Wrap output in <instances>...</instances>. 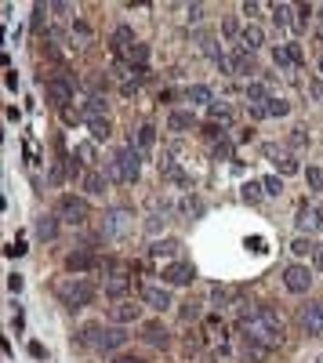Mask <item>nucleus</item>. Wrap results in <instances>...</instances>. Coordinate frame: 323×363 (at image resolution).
Instances as JSON below:
<instances>
[{"label":"nucleus","mask_w":323,"mask_h":363,"mask_svg":"<svg viewBox=\"0 0 323 363\" xmlns=\"http://www.w3.org/2000/svg\"><path fill=\"white\" fill-rule=\"evenodd\" d=\"M232 149H236L232 138H218L214 142V160H232Z\"/></svg>","instance_id":"39"},{"label":"nucleus","mask_w":323,"mask_h":363,"mask_svg":"<svg viewBox=\"0 0 323 363\" xmlns=\"http://www.w3.org/2000/svg\"><path fill=\"white\" fill-rule=\"evenodd\" d=\"M142 338H146L153 349H167L171 345V331H167L160 320H149V323H142Z\"/></svg>","instance_id":"15"},{"label":"nucleus","mask_w":323,"mask_h":363,"mask_svg":"<svg viewBox=\"0 0 323 363\" xmlns=\"http://www.w3.org/2000/svg\"><path fill=\"white\" fill-rule=\"evenodd\" d=\"M87 131H91V142H109L113 138V124L109 120H87Z\"/></svg>","instance_id":"35"},{"label":"nucleus","mask_w":323,"mask_h":363,"mask_svg":"<svg viewBox=\"0 0 323 363\" xmlns=\"http://www.w3.org/2000/svg\"><path fill=\"white\" fill-rule=\"evenodd\" d=\"M316 363H323V356H320V360H316Z\"/></svg>","instance_id":"59"},{"label":"nucleus","mask_w":323,"mask_h":363,"mask_svg":"<svg viewBox=\"0 0 323 363\" xmlns=\"http://www.w3.org/2000/svg\"><path fill=\"white\" fill-rule=\"evenodd\" d=\"M316 11H320V19H323V4H320V8H316Z\"/></svg>","instance_id":"58"},{"label":"nucleus","mask_w":323,"mask_h":363,"mask_svg":"<svg viewBox=\"0 0 323 363\" xmlns=\"http://www.w3.org/2000/svg\"><path fill=\"white\" fill-rule=\"evenodd\" d=\"M305 182H309V189H313V192H323V167H309Z\"/></svg>","instance_id":"42"},{"label":"nucleus","mask_w":323,"mask_h":363,"mask_svg":"<svg viewBox=\"0 0 323 363\" xmlns=\"http://www.w3.org/2000/svg\"><path fill=\"white\" fill-rule=\"evenodd\" d=\"M73 76H66V73H62V76H51V80L44 84V91H47V102H51V106H58V109H66L69 106V102H73Z\"/></svg>","instance_id":"8"},{"label":"nucleus","mask_w":323,"mask_h":363,"mask_svg":"<svg viewBox=\"0 0 323 363\" xmlns=\"http://www.w3.org/2000/svg\"><path fill=\"white\" fill-rule=\"evenodd\" d=\"M80 189L87 192V197H102V192L109 189V178L102 175V171H84L80 175Z\"/></svg>","instance_id":"21"},{"label":"nucleus","mask_w":323,"mask_h":363,"mask_svg":"<svg viewBox=\"0 0 323 363\" xmlns=\"http://www.w3.org/2000/svg\"><path fill=\"white\" fill-rule=\"evenodd\" d=\"M142 160H146V157H142V153L131 146V142H127V146L116 153V164H120L124 182H138V178H142Z\"/></svg>","instance_id":"10"},{"label":"nucleus","mask_w":323,"mask_h":363,"mask_svg":"<svg viewBox=\"0 0 323 363\" xmlns=\"http://www.w3.org/2000/svg\"><path fill=\"white\" fill-rule=\"evenodd\" d=\"M192 280H197V265L186 262V258L164 265V283H167V287H189Z\"/></svg>","instance_id":"9"},{"label":"nucleus","mask_w":323,"mask_h":363,"mask_svg":"<svg viewBox=\"0 0 323 363\" xmlns=\"http://www.w3.org/2000/svg\"><path fill=\"white\" fill-rule=\"evenodd\" d=\"M262 197H265L262 182H247V186H243V200H247V204H258Z\"/></svg>","instance_id":"41"},{"label":"nucleus","mask_w":323,"mask_h":363,"mask_svg":"<svg viewBox=\"0 0 323 363\" xmlns=\"http://www.w3.org/2000/svg\"><path fill=\"white\" fill-rule=\"evenodd\" d=\"M313 265L323 272V243H316V251H313Z\"/></svg>","instance_id":"56"},{"label":"nucleus","mask_w":323,"mask_h":363,"mask_svg":"<svg viewBox=\"0 0 323 363\" xmlns=\"http://www.w3.org/2000/svg\"><path fill=\"white\" fill-rule=\"evenodd\" d=\"M131 146L142 153V157H146V153L157 146V127H153V124H142V127H138V135H131Z\"/></svg>","instance_id":"26"},{"label":"nucleus","mask_w":323,"mask_h":363,"mask_svg":"<svg viewBox=\"0 0 323 363\" xmlns=\"http://www.w3.org/2000/svg\"><path fill=\"white\" fill-rule=\"evenodd\" d=\"M178 211H182L186 218H200V214H203V200H200V197H192V192H186L182 204H178Z\"/></svg>","instance_id":"34"},{"label":"nucleus","mask_w":323,"mask_h":363,"mask_svg":"<svg viewBox=\"0 0 323 363\" xmlns=\"http://www.w3.org/2000/svg\"><path fill=\"white\" fill-rule=\"evenodd\" d=\"M135 44V30L131 25H116L113 30V36H109V47H113V55H120L124 58V51Z\"/></svg>","instance_id":"24"},{"label":"nucleus","mask_w":323,"mask_h":363,"mask_svg":"<svg viewBox=\"0 0 323 363\" xmlns=\"http://www.w3.org/2000/svg\"><path fill=\"white\" fill-rule=\"evenodd\" d=\"M197 127V113L192 109H175L171 116H167V131H175V135H186Z\"/></svg>","instance_id":"19"},{"label":"nucleus","mask_w":323,"mask_h":363,"mask_svg":"<svg viewBox=\"0 0 323 363\" xmlns=\"http://www.w3.org/2000/svg\"><path fill=\"white\" fill-rule=\"evenodd\" d=\"M222 30H225L229 36H236V33H243V30H240V22H236V19H225V25H222Z\"/></svg>","instance_id":"51"},{"label":"nucleus","mask_w":323,"mask_h":363,"mask_svg":"<svg viewBox=\"0 0 323 363\" xmlns=\"http://www.w3.org/2000/svg\"><path fill=\"white\" fill-rule=\"evenodd\" d=\"M142 320V305H135V302H116V305H109V323H116V327H124V323H138Z\"/></svg>","instance_id":"14"},{"label":"nucleus","mask_w":323,"mask_h":363,"mask_svg":"<svg viewBox=\"0 0 323 363\" xmlns=\"http://www.w3.org/2000/svg\"><path fill=\"white\" fill-rule=\"evenodd\" d=\"M30 356H33V360H44L47 353H44V345H41V342H30Z\"/></svg>","instance_id":"53"},{"label":"nucleus","mask_w":323,"mask_h":363,"mask_svg":"<svg viewBox=\"0 0 323 363\" xmlns=\"http://www.w3.org/2000/svg\"><path fill=\"white\" fill-rule=\"evenodd\" d=\"M44 15H47V8L36 4V8H33V30H36V33H44Z\"/></svg>","instance_id":"47"},{"label":"nucleus","mask_w":323,"mask_h":363,"mask_svg":"<svg viewBox=\"0 0 323 363\" xmlns=\"http://www.w3.org/2000/svg\"><path fill=\"white\" fill-rule=\"evenodd\" d=\"M106 178H109V182H124V175H120V164H116V157H109V160H106Z\"/></svg>","instance_id":"46"},{"label":"nucleus","mask_w":323,"mask_h":363,"mask_svg":"<svg viewBox=\"0 0 323 363\" xmlns=\"http://www.w3.org/2000/svg\"><path fill=\"white\" fill-rule=\"evenodd\" d=\"M80 116H84V113H76L73 106H66V109H62V120H66V124H76Z\"/></svg>","instance_id":"50"},{"label":"nucleus","mask_w":323,"mask_h":363,"mask_svg":"<svg viewBox=\"0 0 323 363\" xmlns=\"http://www.w3.org/2000/svg\"><path fill=\"white\" fill-rule=\"evenodd\" d=\"M200 316H203V305H200V302H186V305H182V320H186V323L200 320Z\"/></svg>","instance_id":"44"},{"label":"nucleus","mask_w":323,"mask_h":363,"mask_svg":"<svg viewBox=\"0 0 323 363\" xmlns=\"http://www.w3.org/2000/svg\"><path fill=\"white\" fill-rule=\"evenodd\" d=\"M269 157H273V164H276V171H280V175H298V171H302L298 160H294L291 153H280L276 146H269Z\"/></svg>","instance_id":"30"},{"label":"nucleus","mask_w":323,"mask_h":363,"mask_svg":"<svg viewBox=\"0 0 323 363\" xmlns=\"http://www.w3.org/2000/svg\"><path fill=\"white\" fill-rule=\"evenodd\" d=\"M262 189H265V197H280V192H283V178H280V175L262 178Z\"/></svg>","instance_id":"40"},{"label":"nucleus","mask_w":323,"mask_h":363,"mask_svg":"<svg viewBox=\"0 0 323 363\" xmlns=\"http://www.w3.org/2000/svg\"><path fill=\"white\" fill-rule=\"evenodd\" d=\"M229 66H232V76H254V73H258L254 55H251V51H243V47L229 58Z\"/></svg>","instance_id":"23"},{"label":"nucleus","mask_w":323,"mask_h":363,"mask_svg":"<svg viewBox=\"0 0 323 363\" xmlns=\"http://www.w3.org/2000/svg\"><path fill=\"white\" fill-rule=\"evenodd\" d=\"M160 175H164L167 182H175V186H182V189H189V186H192V178H189V175H186L175 160H160Z\"/></svg>","instance_id":"28"},{"label":"nucleus","mask_w":323,"mask_h":363,"mask_svg":"<svg viewBox=\"0 0 323 363\" xmlns=\"http://www.w3.org/2000/svg\"><path fill=\"white\" fill-rule=\"evenodd\" d=\"M320 76H323V55H320Z\"/></svg>","instance_id":"57"},{"label":"nucleus","mask_w":323,"mask_h":363,"mask_svg":"<svg viewBox=\"0 0 323 363\" xmlns=\"http://www.w3.org/2000/svg\"><path fill=\"white\" fill-rule=\"evenodd\" d=\"M258 11H262V4H254V0H247V4H243V15H247V19H254Z\"/></svg>","instance_id":"54"},{"label":"nucleus","mask_w":323,"mask_h":363,"mask_svg":"<svg viewBox=\"0 0 323 363\" xmlns=\"http://www.w3.org/2000/svg\"><path fill=\"white\" fill-rule=\"evenodd\" d=\"M203 19V4H189V22H200Z\"/></svg>","instance_id":"52"},{"label":"nucleus","mask_w":323,"mask_h":363,"mask_svg":"<svg viewBox=\"0 0 323 363\" xmlns=\"http://www.w3.org/2000/svg\"><path fill=\"white\" fill-rule=\"evenodd\" d=\"M236 287H225V283H214L211 287V302H214V309H229V305H240L236 302Z\"/></svg>","instance_id":"29"},{"label":"nucleus","mask_w":323,"mask_h":363,"mask_svg":"<svg viewBox=\"0 0 323 363\" xmlns=\"http://www.w3.org/2000/svg\"><path fill=\"white\" fill-rule=\"evenodd\" d=\"M262 44H265V33H262V25L247 22V25H243V33H240V47H243V51H251V55H254V51L262 47Z\"/></svg>","instance_id":"25"},{"label":"nucleus","mask_w":323,"mask_h":363,"mask_svg":"<svg viewBox=\"0 0 323 363\" xmlns=\"http://www.w3.org/2000/svg\"><path fill=\"white\" fill-rule=\"evenodd\" d=\"M208 113H211V120H214V124H222V127H229L232 120H236V113H232L229 102H211Z\"/></svg>","instance_id":"31"},{"label":"nucleus","mask_w":323,"mask_h":363,"mask_svg":"<svg viewBox=\"0 0 323 363\" xmlns=\"http://www.w3.org/2000/svg\"><path fill=\"white\" fill-rule=\"evenodd\" d=\"M291 251H294V254H313V251H316V243H313V240H305V236H298V240L291 243Z\"/></svg>","instance_id":"45"},{"label":"nucleus","mask_w":323,"mask_h":363,"mask_svg":"<svg viewBox=\"0 0 323 363\" xmlns=\"http://www.w3.org/2000/svg\"><path fill=\"white\" fill-rule=\"evenodd\" d=\"M294 15H298V8H294V4H273V22L280 25V30H302Z\"/></svg>","instance_id":"22"},{"label":"nucleus","mask_w":323,"mask_h":363,"mask_svg":"<svg viewBox=\"0 0 323 363\" xmlns=\"http://www.w3.org/2000/svg\"><path fill=\"white\" fill-rule=\"evenodd\" d=\"M25 251H30V248H25V240H22V236H19L15 243H11V248H4V254H8V258H22Z\"/></svg>","instance_id":"48"},{"label":"nucleus","mask_w":323,"mask_h":363,"mask_svg":"<svg viewBox=\"0 0 323 363\" xmlns=\"http://www.w3.org/2000/svg\"><path fill=\"white\" fill-rule=\"evenodd\" d=\"M113 363H149V360H142V356H131V353H124V356H116Z\"/></svg>","instance_id":"55"},{"label":"nucleus","mask_w":323,"mask_h":363,"mask_svg":"<svg viewBox=\"0 0 323 363\" xmlns=\"http://www.w3.org/2000/svg\"><path fill=\"white\" fill-rule=\"evenodd\" d=\"M283 283H287L291 294H305L309 287H313V272H309L305 265H287L283 269Z\"/></svg>","instance_id":"13"},{"label":"nucleus","mask_w":323,"mask_h":363,"mask_svg":"<svg viewBox=\"0 0 323 363\" xmlns=\"http://www.w3.org/2000/svg\"><path fill=\"white\" fill-rule=\"evenodd\" d=\"M265 106V120H273V116H287L291 113V102L287 98H269V102H262Z\"/></svg>","instance_id":"36"},{"label":"nucleus","mask_w":323,"mask_h":363,"mask_svg":"<svg viewBox=\"0 0 323 363\" xmlns=\"http://www.w3.org/2000/svg\"><path fill=\"white\" fill-rule=\"evenodd\" d=\"M124 58H127V66H146V62H149V44L135 41L131 47L124 51Z\"/></svg>","instance_id":"32"},{"label":"nucleus","mask_w":323,"mask_h":363,"mask_svg":"<svg viewBox=\"0 0 323 363\" xmlns=\"http://www.w3.org/2000/svg\"><path fill=\"white\" fill-rule=\"evenodd\" d=\"M240 331H243V342L265 349V353H273V349L283 345V320L273 305H258V313L251 320H243Z\"/></svg>","instance_id":"1"},{"label":"nucleus","mask_w":323,"mask_h":363,"mask_svg":"<svg viewBox=\"0 0 323 363\" xmlns=\"http://www.w3.org/2000/svg\"><path fill=\"white\" fill-rule=\"evenodd\" d=\"M131 272L127 269H113L106 262V280H102V291H106V298H113V302H124V294L131 291Z\"/></svg>","instance_id":"6"},{"label":"nucleus","mask_w":323,"mask_h":363,"mask_svg":"<svg viewBox=\"0 0 323 363\" xmlns=\"http://www.w3.org/2000/svg\"><path fill=\"white\" fill-rule=\"evenodd\" d=\"M95 283L87 280V276H62V280H55V298L66 309H87L95 302Z\"/></svg>","instance_id":"2"},{"label":"nucleus","mask_w":323,"mask_h":363,"mask_svg":"<svg viewBox=\"0 0 323 363\" xmlns=\"http://www.w3.org/2000/svg\"><path fill=\"white\" fill-rule=\"evenodd\" d=\"M91 269H106V262H102L91 248H80V251L66 254V272L69 276H84V272H91Z\"/></svg>","instance_id":"7"},{"label":"nucleus","mask_w":323,"mask_h":363,"mask_svg":"<svg viewBox=\"0 0 323 363\" xmlns=\"http://www.w3.org/2000/svg\"><path fill=\"white\" fill-rule=\"evenodd\" d=\"M95 146H98V142H76L73 157H80V164H95Z\"/></svg>","instance_id":"38"},{"label":"nucleus","mask_w":323,"mask_h":363,"mask_svg":"<svg viewBox=\"0 0 323 363\" xmlns=\"http://www.w3.org/2000/svg\"><path fill=\"white\" fill-rule=\"evenodd\" d=\"M178 254H182V240H175V236H164V240L149 243V258H153V262H178Z\"/></svg>","instance_id":"12"},{"label":"nucleus","mask_w":323,"mask_h":363,"mask_svg":"<svg viewBox=\"0 0 323 363\" xmlns=\"http://www.w3.org/2000/svg\"><path fill=\"white\" fill-rule=\"evenodd\" d=\"M265 98H273V95H269V87L258 84V80H251V84H247V102L254 106V102H265Z\"/></svg>","instance_id":"37"},{"label":"nucleus","mask_w":323,"mask_h":363,"mask_svg":"<svg viewBox=\"0 0 323 363\" xmlns=\"http://www.w3.org/2000/svg\"><path fill=\"white\" fill-rule=\"evenodd\" d=\"M142 305H149V309H157V313H167V309L175 305V298H171V287H157V283H146L142 287Z\"/></svg>","instance_id":"11"},{"label":"nucleus","mask_w":323,"mask_h":363,"mask_svg":"<svg viewBox=\"0 0 323 363\" xmlns=\"http://www.w3.org/2000/svg\"><path fill=\"white\" fill-rule=\"evenodd\" d=\"M73 41H76V47H84L87 41H91V30H87V22H73Z\"/></svg>","instance_id":"43"},{"label":"nucleus","mask_w":323,"mask_h":363,"mask_svg":"<svg viewBox=\"0 0 323 363\" xmlns=\"http://www.w3.org/2000/svg\"><path fill=\"white\" fill-rule=\"evenodd\" d=\"M58 229H62V218H58L55 211L36 218V240H41V243H51V240H58Z\"/></svg>","instance_id":"18"},{"label":"nucleus","mask_w":323,"mask_h":363,"mask_svg":"<svg viewBox=\"0 0 323 363\" xmlns=\"http://www.w3.org/2000/svg\"><path fill=\"white\" fill-rule=\"evenodd\" d=\"M55 214L66 226H87V218H91V204H87L84 197H76V192H62L58 204H55Z\"/></svg>","instance_id":"4"},{"label":"nucleus","mask_w":323,"mask_h":363,"mask_svg":"<svg viewBox=\"0 0 323 363\" xmlns=\"http://www.w3.org/2000/svg\"><path fill=\"white\" fill-rule=\"evenodd\" d=\"M84 120H109V102L102 95H91L84 102Z\"/></svg>","instance_id":"27"},{"label":"nucleus","mask_w":323,"mask_h":363,"mask_svg":"<svg viewBox=\"0 0 323 363\" xmlns=\"http://www.w3.org/2000/svg\"><path fill=\"white\" fill-rule=\"evenodd\" d=\"M186 98L192 102V106H211V102H214V95H211L208 84H192V87L186 91Z\"/></svg>","instance_id":"33"},{"label":"nucleus","mask_w":323,"mask_h":363,"mask_svg":"<svg viewBox=\"0 0 323 363\" xmlns=\"http://www.w3.org/2000/svg\"><path fill=\"white\" fill-rule=\"evenodd\" d=\"M309 91H313V95L323 102V76H313V80H309Z\"/></svg>","instance_id":"49"},{"label":"nucleus","mask_w":323,"mask_h":363,"mask_svg":"<svg viewBox=\"0 0 323 363\" xmlns=\"http://www.w3.org/2000/svg\"><path fill=\"white\" fill-rule=\"evenodd\" d=\"M131 229H135V211H131V207H109V211L102 214V236L120 240Z\"/></svg>","instance_id":"5"},{"label":"nucleus","mask_w":323,"mask_h":363,"mask_svg":"<svg viewBox=\"0 0 323 363\" xmlns=\"http://www.w3.org/2000/svg\"><path fill=\"white\" fill-rule=\"evenodd\" d=\"M294 226H298L302 232H316V229H323V211H320V207L302 204L298 214H294Z\"/></svg>","instance_id":"16"},{"label":"nucleus","mask_w":323,"mask_h":363,"mask_svg":"<svg viewBox=\"0 0 323 363\" xmlns=\"http://www.w3.org/2000/svg\"><path fill=\"white\" fill-rule=\"evenodd\" d=\"M273 62H276L280 69L302 66V47H298V44H276V47H273Z\"/></svg>","instance_id":"17"},{"label":"nucleus","mask_w":323,"mask_h":363,"mask_svg":"<svg viewBox=\"0 0 323 363\" xmlns=\"http://www.w3.org/2000/svg\"><path fill=\"white\" fill-rule=\"evenodd\" d=\"M80 342L84 345H91L95 353H116V349H124L127 345V331L124 327H102V323H91V327H84L80 331Z\"/></svg>","instance_id":"3"},{"label":"nucleus","mask_w":323,"mask_h":363,"mask_svg":"<svg viewBox=\"0 0 323 363\" xmlns=\"http://www.w3.org/2000/svg\"><path fill=\"white\" fill-rule=\"evenodd\" d=\"M302 327H305V334H313V338H323V305H305Z\"/></svg>","instance_id":"20"}]
</instances>
